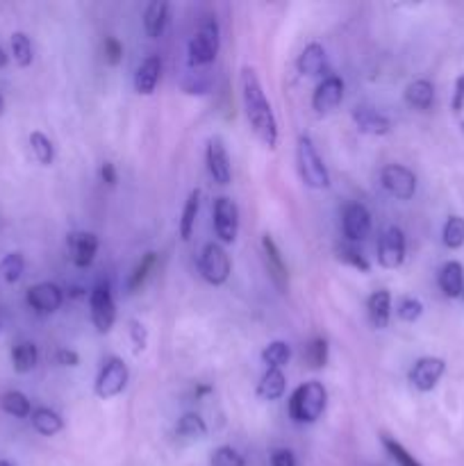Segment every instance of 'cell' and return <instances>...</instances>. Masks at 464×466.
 I'll return each mask as SVG.
<instances>
[{"instance_id":"6da1fadb","label":"cell","mask_w":464,"mask_h":466,"mask_svg":"<svg viewBox=\"0 0 464 466\" xmlns=\"http://www.w3.org/2000/svg\"><path fill=\"white\" fill-rule=\"evenodd\" d=\"M241 100H244L246 118H248L255 137H257L267 148H276L277 121L276 116H273L271 103H268L267 96H264L262 82H259L257 71H255L253 66L241 68Z\"/></svg>"},{"instance_id":"7a4b0ae2","label":"cell","mask_w":464,"mask_h":466,"mask_svg":"<svg viewBox=\"0 0 464 466\" xmlns=\"http://www.w3.org/2000/svg\"><path fill=\"white\" fill-rule=\"evenodd\" d=\"M328 403L326 387L318 380H309L300 385L289 399V417L296 423H314L321 419Z\"/></svg>"},{"instance_id":"3957f363","label":"cell","mask_w":464,"mask_h":466,"mask_svg":"<svg viewBox=\"0 0 464 466\" xmlns=\"http://www.w3.org/2000/svg\"><path fill=\"white\" fill-rule=\"evenodd\" d=\"M296 164H298L300 180L305 182V187H309V189H328L330 187V173H328L317 146H314V141L308 135L298 137Z\"/></svg>"},{"instance_id":"277c9868","label":"cell","mask_w":464,"mask_h":466,"mask_svg":"<svg viewBox=\"0 0 464 466\" xmlns=\"http://www.w3.org/2000/svg\"><path fill=\"white\" fill-rule=\"evenodd\" d=\"M198 268H200V276H203L209 285L214 287L226 285L232 271L230 255L226 253V248H223L221 244L209 241V244H205L203 253H200Z\"/></svg>"},{"instance_id":"5b68a950","label":"cell","mask_w":464,"mask_h":466,"mask_svg":"<svg viewBox=\"0 0 464 466\" xmlns=\"http://www.w3.org/2000/svg\"><path fill=\"white\" fill-rule=\"evenodd\" d=\"M218 55V25L214 18L200 25V30L196 32L194 39L189 41V62L191 66H207L217 59Z\"/></svg>"},{"instance_id":"8992f818","label":"cell","mask_w":464,"mask_h":466,"mask_svg":"<svg viewBox=\"0 0 464 466\" xmlns=\"http://www.w3.org/2000/svg\"><path fill=\"white\" fill-rule=\"evenodd\" d=\"M89 309L91 321H94L96 330H98L100 335L112 330L114 323H116V303H114L112 289H109L107 282H98V285L91 289Z\"/></svg>"},{"instance_id":"52a82bcc","label":"cell","mask_w":464,"mask_h":466,"mask_svg":"<svg viewBox=\"0 0 464 466\" xmlns=\"http://www.w3.org/2000/svg\"><path fill=\"white\" fill-rule=\"evenodd\" d=\"M127 378H130V373H127L126 362H123L121 358H109L107 362H105V367L100 369L98 378H96V396L103 400L114 399V396H118L126 390Z\"/></svg>"},{"instance_id":"ba28073f","label":"cell","mask_w":464,"mask_h":466,"mask_svg":"<svg viewBox=\"0 0 464 466\" xmlns=\"http://www.w3.org/2000/svg\"><path fill=\"white\" fill-rule=\"evenodd\" d=\"M380 182L387 194L398 200H409L417 194V176L403 164H387L380 171Z\"/></svg>"},{"instance_id":"9c48e42d","label":"cell","mask_w":464,"mask_h":466,"mask_svg":"<svg viewBox=\"0 0 464 466\" xmlns=\"http://www.w3.org/2000/svg\"><path fill=\"white\" fill-rule=\"evenodd\" d=\"M214 230L221 244H232L239 235V208L227 196L214 200Z\"/></svg>"},{"instance_id":"30bf717a","label":"cell","mask_w":464,"mask_h":466,"mask_svg":"<svg viewBox=\"0 0 464 466\" xmlns=\"http://www.w3.org/2000/svg\"><path fill=\"white\" fill-rule=\"evenodd\" d=\"M446 373V362L441 358H421L414 362V367L409 369V382H412L414 390L419 391H432L437 387V382L441 380V376Z\"/></svg>"},{"instance_id":"8fae6325","label":"cell","mask_w":464,"mask_h":466,"mask_svg":"<svg viewBox=\"0 0 464 466\" xmlns=\"http://www.w3.org/2000/svg\"><path fill=\"white\" fill-rule=\"evenodd\" d=\"M378 262L385 268H398L405 262V235L400 228L391 226L382 232L378 244Z\"/></svg>"},{"instance_id":"7c38bea8","label":"cell","mask_w":464,"mask_h":466,"mask_svg":"<svg viewBox=\"0 0 464 466\" xmlns=\"http://www.w3.org/2000/svg\"><path fill=\"white\" fill-rule=\"evenodd\" d=\"M205 162H207L209 176L214 177L217 185H230L232 180V167L230 157H227L226 144H223L221 137H212L207 141V150H205Z\"/></svg>"},{"instance_id":"4fadbf2b","label":"cell","mask_w":464,"mask_h":466,"mask_svg":"<svg viewBox=\"0 0 464 466\" xmlns=\"http://www.w3.org/2000/svg\"><path fill=\"white\" fill-rule=\"evenodd\" d=\"M341 226H344V237L348 241L367 239L368 232H371V212L367 209V205L348 203L344 208Z\"/></svg>"},{"instance_id":"5bb4252c","label":"cell","mask_w":464,"mask_h":466,"mask_svg":"<svg viewBox=\"0 0 464 466\" xmlns=\"http://www.w3.org/2000/svg\"><path fill=\"white\" fill-rule=\"evenodd\" d=\"M25 300L36 314H53L62 308L64 294L57 285H53V282H39V285L27 289Z\"/></svg>"},{"instance_id":"9a60e30c","label":"cell","mask_w":464,"mask_h":466,"mask_svg":"<svg viewBox=\"0 0 464 466\" xmlns=\"http://www.w3.org/2000/svg\"><path fill=\"white\" fill-rule=\"evenodd\" d=\"M68 258L77 268H86L94 264L98 253V237L94 232H71L66 239Z\"/></svg>"},{"instance_id":"2e32d148","label":"cell","mask_w":464,"mask_h":466,"mask_svg":"<svg viewBox=\"0 0 464 466\" xmlns=\"http://www.w3.org/2000/svg\"><path fill=\"white\" fill-rule=\"evenodd\" d=\"M344 100V80L337 76H328L326 80L318 82L312 96V107L317 114H328L339 107Z\"/></svg>"},{"instance_id":"e0dca14e","label":"cell","mask_w":464,"mask_h":466,"mask_svg":"<svg viewBox=\"0 0 464 466\" xmlns=\"http://www.w3.org/2000/svg\"><path fill=\"white\" fill-rule=\"evenodd\" d=\"M262 250H264V262H267V271L271 276L273 285L280 289V294H285L287 287H289V273H287L285 259H282L280 248L273 241L271 235L262 237Z\"/></svg>"},{"instance_id":"ac0fdd59","label":"cell","mask_w":464,"mask_h":466,"mask_svg":"<svg viewBox=\"0 0 464 466\" xmlns=\"http://www.w3.org/2000/svg\"><path fill=\"white\" fill-rule=\"evenodd\" d=\"M353 123L359 132L373 137H385L391 132V121L373 107H355L353 109Z\"/></svg>"},{"instance_id":"d6986e66","label":"cell","mask_w":464,"mask_h":466,"mask_svg":"<svg viewBox=\"0 0 464 466\" xmlns=\"http://www.w3.org/2000/svg\"><path fill=\"white\" fill-rule=\"evenodd\" d=\"M368 321L376 330H385L391 319V294L387 289H378L367 300Z\"/></svg>"},{"instance_id":"ffe728a7","label":"cell","mask_w":464,"mask_h":466,"mask_svg":"<svg viewBox=\"0 0 464 466\" xmlns=\"http://www.w3.org/2000/svg\"><path fill=\"white\" fill-rule=\"evenodd\" d=\"M159 76H162V59L157 55H150L141 62V66L136 68L135 76V89L139 91L141 96H150L157 86Z\"/></svg>"},{"instance_id":"44dd1931","label":"cell","mask_w":464,"mask_h":466,"mask_svg":"<svg viewBox=\"0 0 464 466\" xmlns=\"http://www.w3.org/2000/svg\"><path fill=\"white\" fill-rule=\"evenodd\" d=\"M437 282H439V289L444 291V296H449V299H459L464 291V267L459 262H455V259H450V262H446L444 267L439 268Z\"/></svg>"},{"instance_id":"7402d4cb","label":"cell","mask_w":464,"mask_h":466,"mask_svg":"<svg viewBox=\"0 0 464 466\" xmlns=\"http://www.w3.org/2000/svg\"><path fill=\"white\" fill-rule=\"evenodd\" d=\"M298 66L300 76H308V77H317L321 76L323 68H326V48L321 44H308L303 48V53L298 55Z\"/></svg>"},{"instance_id":"603a6c76","label":"cell","mask_w":464,"mask_h":466,"mask_svg":"<svg viewBox=\"0 0 464 466\" xmlns=\"http://www.w3.org/2000/svg\"><path fill=\"white\" fill-rule=\"evenodd\" d=\"M405 103L414 109H426L432 107L435 103V86L430 80H414L405 86Z\"/></svg>"},{"instance_id":"cb8c5ba5","label":"cell","mask_w":464,"mask_h":466,"mask_svg":"<svg viewBox=\"0 0 464 466\" xmlns=\"http://www.w3.org/2000/svg\"><path fill=\"white\" fill-rule=\"evenodd\" d=\"M166 23H168V3L166 0H153V3L146 7V14H144L146 35H148L150 39H157V36H162V32L166 30Z\"/></svg>"},{"instance_id":"d4e9b609","label":"cell","mask_w":464,"mask_h":466,"mask_svg":"<svg viewBox=\"0 0 464 466\" xmlns=\"http://www.w3.org/2000/svg\"><path fill=\"white\" fill-rule=\"evenodd\" d=\"M287 390V378L280 369H267L257 385V396L262 400H277L285 396Z\"/></svg>"},{"instance_id":"484cf974","label":"cell","mask_w":464,"mask_h":466,"mask_svg":"<svg viewBox=\"0 0 464 466\" xmlns=\"http://www.w3.org/2000/svg\"><path fill=\"white\" fill-rule=\"evenodd\" d=\"M30 417H32V426H35V431L44 437L57 435V432L64 428L62 417L50 408H36Z\"/></svg>"},{"instance_id":"4316f807","label":"cell","mask_w":464,"mask_h":466,"mask_svg":"<svg viewBox=\"0 0 464 466\" xmlns=\"http://www.w3.org/2000/svg\"><path fill=\"white\" fill-rule=\"evenodd\" d=\"M39 362V350L32 341H21V344L14 346L12 350V364H14V371L16 373H30L32 369L36 367Z\"/></svg>"},{"instance_id":"83f0119b","label":"cell","mask_w":464,"mask_h":466,"mask_svg":"<svg viewBox=\"0 0 464 466\" xmlns=\"http://www.w3.org/2000/svg\"><path fill=\"white\" fill-rule=\"evenodd\" d=\"M176 437L182 441H198L207 437V426L198 414H185L176 426Z\"/></svg>"},{"instance_id":"f1b7e54d","label":"cell","mask_w":464,"mask_h":466,"mask_svg":"<svg viewBox=\"0 0 464 466\" xmlns=\"http://www.w3.org/2000/svg\"><path fill=\"white\" fill-rule=\"evenodd\" d=\"M198 209H200V191L194 189L189 194V198H187L185 209H182V217H180V237L185 241H189L191 235H194Z\"/></svg>"},{"instance_id":"f546056e","label":"cell","mask_w":464,"mask_h":466,"mask_svg":"<svg viewBox=\"0 0 464 466\" xmlns=\"http://www.w3.org/2000/svg\"><path fill=\"white\" fill-rule=\"evenodd\" d=\"M291 360V346L287 341H271L267 349L262 350V362L267 369H282L287 367Z\"/></svg>"},{"instance_id":"4dcf8cb0","label":"cell","mask_w":464,"mask_h":466,"mask_svg":"<svg viewBox=\"0 0 464 466\" xmlns=\"http://www.w3.org/2000/svg\"><path fill=\"white\" fill-rule=\"evenodd\" d=\"M0 408L16 419H25L32 414L30 400H27V396L21 394V391H7V394H3V399H0Z\"/></svg>"},{"instance_id":"1f68e13d","label":"cell","mask_w":464,"mask_h":466,"mask_svg":"<svg viewBox=\"0 0 464 466\" xmlns=\"http://www.w3.org/2000/svg\"><path fill=\"white\" fill-rule=\"evenodd\" d=\"M30 148H32V155H35L36 162H39L41 167H50V164L55 162V146L44 132H32Z\"/></svg>"},{"instance_id":"d6a6232c","label":"cell","mask_w":464,"mask_h":466,"mask_svg":"<svg viewBox=\"0 0 464 466\" xmlns=\"http://www.w3.org/2000/svg\"><path fill=\"white\" fill-rule=\"evenodd\" d=\"M441 239L444 246L450 250H458L464 246V218L462 217H449L441 230Z\"/></svg>"},{"instance_id":"836d02e7","label":"cell","mask_w":464,"mask_h":466,"mask_svg":"<svg viewBox=\"0 0 464 466\" xmlns=\"http://www.w3.org/2000/svg\"><path fill=\"white\" fill-rule=\"evenodd\" d=\"M23 271H25V259H23L21 253L5 255V259L0 262V278H3L7 285H14V282L21 280Z\"/></svg>"},{"instance_id":"e575fe53","label":"cell","mask_w":464,"mask_h":466,"mask_svg":"<svg viewBox=\"0 0 464 466\" xmlns=\"http://www.w3.org/2000/svg\"><path fill=\"white\" fill-rule=\"evenodd\" d=\"M12 55H14V62L18 64L21 68L30 66L32 64V41L25 32H14L12 35Z\"/></svg>"},{"instance_id":"d590c367","label":"cell","mask_w":464,"mask_h":466,"mask_svg":"<svg viewBox=\"0 0 464 466\" xmlns=\"http://www.w3.org/2000/svg\"><path fill=\"white\" fill-rule=\"evenodd\" d=\"M382 446H385L387 453L391 455V460H394L398 466H423L408 449H405L403 444H400V441H396L394 437L382 435Z\"/></svg>"},{"instance_id":"8d00e7d4","label":"cell","mask_w":464,"mask_h":466,"mask_svg":"<svg viewBox=\"0 0 464 466\" xmlns=\"http://www.w3.org/2000/svg\"><path fill=\"white\" fill-rule=\"evenodd\" d=\"M337 259H339L341 264H346V267H353L362 273L371 271V264H368L367 258H364L359 250H355L353 246H337Z\"/></svg>"},{"instance_id":"74e56055","label":"cell","mask_w":464,"mask_h":466,"mask_svg":"<svg viewBox=\"0 0 464 466\" xmlns=\"http://www.w3.org/2000/svg\"><path fill=\"white\" fill-rule=\"evenodd\" d=\"M305 360L312 369H323L328 362V341L326 339H312L309 341L308 350H305Z\"/></svg>"},{"instance_id":"f35d334b","label":"cell","mask_w":464,"mask_h":466,"mask_svg":"<svg viewBox=\"0 0 464 466\" xmlns=\"http://www.w3.org/2000/svg\"><path fill=\"white\" fill-rule=\"evenodd\" d=\"M209 466H246V462L232 446H218L209 458Z\"/></svg>"},{"instance_id":"ab89813d","label":"cell","mask_w":464,"mask_h":466,"mask_svg":"<svg viewBox=\"0 0 464 466\" xmlns=\"http://www.w3.org/2000/svg\"><path fill=\"white\" fill-rule=\"evenodd\" d=\"M155 259H157V258H155V253H146L144 255V259H141V262L136 264L135 273H132V276H130V282H127V289L136 291L141 285H144L146 278H148V273L153 271Z\"/></svg>"},{"instance_id":"60d3db41","label":"cell","mask_w":464,"mask_h":466,"mask_svg":"<svg viewBox=\"0 0 464 466\" xmlns=\"http://www.w3.org/2000/svg\"><path fill=\"white\" fill-rule=\"evenodd\" d=\"M396 314H398V319H403V321L414 323V321H419V319H421L423 303L419 299H412V296H408V299H403L398 303V308H396Z\"/></svg>"},{"instance_id":"b9f144b4","label":"cell","mask_w":464,"mask_h":466,"mask_svg":"<svg viewBox=\"0 0 464 466\" xmlns=\"http://www.w3.org/2000/svg\"><path fill=\"white\" fill-rule=\"evenodd\" d=\"M130 339H132V349H135V353L146 350V344H148V332H146L144 323L136 321V319H132L130 321Z\"/></svg>"},{"instance_id":"7bdbcfd3","label":"cell","mask_w":464,"mask_h":466,"mask_svg":"<svg viewBox=\"0 0 464 466\" xmlns=\"http://www.w3.org/2000/svg\"><path fill=\"white\" fill-rule=\"evenodd\" d=\"M103 53H105V62L112 64V66H116V64L123 59L121 41H118L116 36H107L103 44Z\"/></svg>"},{"instance_id":"ee69618b","label":"cell","mask_w":464,"mask_h":466,"mask_svg":"<svg viewBox=\"0 0 464 466\" xmlns=\"http://www.w3.org/2000/svg\"><path fill=\"white\" fill-rule=\"evenodd\" d=\"M55 362H57L59 367H77V364H80V355L71 349H59L57 353H55Z\"/></svg>"},{"instance_id":"f6af8a7d","label":"cell","mask_w":464,"mask_h":466,"mask_svg":"<svg viewBox=\"0 0 464 466\" xmlns=\"http://www.w3.org/2000/svg\"><path fill=\"white\" fill-rule=\"evenodd\" d=\"M271 466H298V462L289 449H277L271 455Z\"/></svg>"},{"instance_id":"bcb514c9","label":"cell","mask_w":464,"mask_h":466,"mask_svg":"<svg viewBox=\"0 0 464 466\" xmlns=\"http://www.w3.org/2000/svg\"><path fill=\"white\" fill-rule=\"evenodd\" d=\"M450 107H453L455 114H459L464 109V73L455 80V91H453V100H450Z\"/></svg>"},{"instance_id":"7dc6e473","label":"cell","mask_w":464,"mask_h":466,"mask_svg":"<svg viewBox=\"0 0 464 466\" xmlns=\"http://www.w3.org/2000/svg\"><path fill=\"white\" fill-rule=\"evenodd\" d=\"M100 177H103L105 185L114 187L118 182V173H116V167H114L112 162H105L103 167H100Z\"/></svg>"},{"instance_id":"c3c4849f","label":"cell","mask_w":464,"mask_h":466,"mask_svg":"<svg viewBox=\"0 0 464 466\" xmlns=\"http://www.w3.org/2000/svg\"><path fill=\"white\" fill-rule=\"evenodd\" d=\"M209 387L207 385H203V387H198V390H196V396H205V394H209Z\"/></svg>"},{"instance_id":"681fc988","label":"cell","mask_w":464,"mask_h":466,"mask_svg":"<svg viewBox=\"0 0 464 466\" xmlns=\"http://www.w3.org/2000/svg\"><path fill=\"white\" fill-rule=\"evenodd\" d=\"M5 64H7V55H5V50L0 48V68H5Z\"/></svg>"},{"instance_id":"f907efd6","label":"cell","mask_w":464,"mask_h":466,"mask_svg":"<svg viewBox=\"0 0 464 466\" xmlns=\"http://www.w3.org/2000/svg\"><path fill=\"white\" fill-rule=\"evenodd\" d=\"M0 466H16V464L9 462V460H0Z\"/></svg>"},{"instance_id":"816d5d0a","label":"cell","mask_w":464,"mask_h":466,"mask_svg":"<svg viewBox=\"0 0 464 466\" xmlns=\"http://www.w3.org/2000/svg\"><path fill=\"white\" fill-rule=\"evenodd\" d=\"M5 112V98H3V94H0V114Z\"/></svg>"},{"instance_id":"f5cc1de1","label":"cell","mask_w":464,"mask_h":466,"mask_svg":"<svg viewBox=\"0 0 464 466\" xmlns=\"http://www.w3.org/2000/svg\"><path fill=\"white\" fill-rule=\"evenodd\" d=\"M462 299H464V291H462Z\"/></svg>"}]
</instances>
